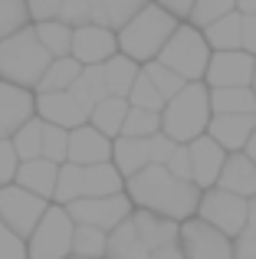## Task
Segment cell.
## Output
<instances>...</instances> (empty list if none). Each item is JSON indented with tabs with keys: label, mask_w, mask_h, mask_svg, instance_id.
<instances>
[{
	"label": "cell",
	"mask_w": 256,
	"mask_h": 259,
	"mask_svg": "<svg viewBox=\"0 0 256 259\" xmlns=\"http://www.w3.org/2000/svg\"><path fill=\"white\" fill-rule=\"evenodd\" d=\"M210 56H214V50L207 46L204 33L191 23H181L178 33L171 36V43L164 46V53L158 56V63L167 66L171 72H178L184 82H204Z\"/></svg>",
	"instance_id": "8992f818"
},
{
	"label": "cell",
	"mask_w": 256,
	"mask_h": 259,
	"mask_svg": "<svg viewBox=\"0 0 256 259\" xmlns=\"http://www.w3.org/2000/svg\"><path fill=\"white\" fill-rule=\"evenodd\" d=\"M33 30H36V39L43 43V50L50 53L53 59L72 56V39H76V30H72V26L59 23V20H50V23H36Z\"/></svg>",
	"instance_id": "f546056e"
},
{
	"label": "cell",
	"mask_w": 256,
	"mask_h": 259,
	"mask_svg": "<svg viewBox=\"0 0 256 259\" xmlns=\"http://www.w3.org/2000/svg\"><path fill=\"white\" fill-rule=\"evenodd\" d=\"M250 223H253V227H256V197H253V200H250Z\"/></svg>",
	"instance_id": "f907efd6"
},
{
	"label": "cell",
	"mask_w": 256,
	"mask_h": 259,
	"mask_svg": "<svg viewBox=\"0 0 256 259\" xmlns=\"http://www.w3.org/2000/svg\"><path fill=\"white\" fill-rule=\"evenodd\" d=\"M43 132H46V121L43 118H33L30 125H23L17 135H13V148H17L20 161H36L43 158Z\"/></svg>",
	"instance_id": "d6a6232c"
},
{
	"label": "cell",
	"mask_w": 256,
	"mask_h": 259,
	"mask_svg": "<svg viewBox=\"0 0 256 259\" xmlns=\"http://www.w3.org/2000/svg\"><path fill=\"white\" fill-rule=\"evenodd\" d=\"M141 72H145L148 79H151V85L158 89L161 95H164V102H171V99H178L181 92H184V79L178 76V72H171L167 69V66H161L158 59H154V63H148V66H141Z\"/></svg>",
	"instance_id": "d590c367"
},
{
	"label": "cell",
	"mask_w": 256,
	"mask_h": 259,
	"mask_svg": "<svg viewBox=\"0 0 256 259\" xmlns=\"http://www.w3.org/2000/svg\"><path fill=\"white\" fill-rule=\"evenodd\" d=\"M0 259H30V253H26V240H20L4 220H0Z\"/></svg>",
	"instance_id": "b9f144b4"
},
{
	"label": "cell",
	"mask_w": 256,
	"mask_h": 259,
	"mask_svg": "<svg viewBox=\"0 0 256 259\" xmlns=\"http://www.w3.org/2000/svg\"><path fill=\"white\" fill-rule=\"evenodd\" d=\"M20 154L17 148H13V141H0V187H10V184H17V174H20Z\"/></svg>",
	"instance_id": "60d3db41"
},
{
	"label": "cell",
	"mask_w": 256,
	"mask_h": 259,
	"mask_svg": "<svg viewBox=\"0 0 256 259\" xmlns=\"http://www.w3.org/2000/svg\"><path fill=\"white\" fill-rule=\"evenodd\" d=\"M105 246H109V233L92 230V227H76L72 256H79V259H105Z\"/></svg>",
	"instance_id": "e575fe53"
},
{
	"label": "cell",
	"mask_w": 256,
	"mask_h": 259,
	"mask_svg": "<svg viewBox=\"0 0 256 259\" xmlns=\"http://www.w3.org/2000/svg\"><path fill=\"white\" fill-rule=\"evenodd\" d=\"M204 39L214 53H233V50H243V13H230V17L217 20L214 26L204 30Z\"/></svg>",
	"instance_id": "cb8c5ba5"
},
{
	"label": "cell",
	"mask_w": 256,
	"mask_h": 259,
	"mask_svg": "<svg viewBox=\"0 0 256 259\" xmlns=\"http://www.w3.org/2000/svg\"><path fill=\"white\" fill-rule=\"evenodd\" d=\"M154 135H161V115L145 112V108H128L122 138H154Z\"/></svg>",
	"instance_id": "8d00e7d4"
},
{
	"label": "cell",
	"mask_w": 256,
	"mask_h": 259,
	"mask_svg": "<svg viewBox=\"0 0 256 259\" xmlns=\"http://www.w3.org/2000/svg\"><path fill=\"white\" fill-rule=\"evenodd\" d=\"M69 92L76 95V102L92 115L96 105H102L105 99H112V95H109V82H105V66H89V69H82L79 82L72 85Z\"/></svg>",
	"instance_id": "d4e9b609"
},
{
	"label": "cell",
	"mask_w": 256,
	"mask_h": 259,
	"mask_svg": "<svg viewBox=\"0 0 256 259\" xmlns=\"http://www.w3.org/2000/svg\"><path fill=\"white\" fill-rule=\"evenodd\" d=\"M230 13H237V0H197L191 10V20L187 23L197 26L200 33L207 30V26H214L217 20L230 17Z\"/></svg>",
	"instance_id": "836d02e7"
},
{
	"label": "cell",
	"mask_w": 256,
	"mask_h": 259,
	"mask_svg": "<svg viewBox=\"0 0 256 259\" xmlns=\"http://www.w3.org/2000/svg\"><path fill=\"white\" fill-rule=\"evenodd\" d=\"M148 256H151V253H148V246L141 243V236H138V230H135L132 220L109 233L105 259H148Z\"/></svg>",
	"instance_id": "83f0119b"
},
{
	"label": "cell",
	"mask_w": 256,
	"mask_h": 259,
	"mask_svg": "<svg viewBox=\"0 0 256 259\" xmlns=\"http://www.w3.org/2000/svg\"><path fill=\"white\" fill-rule=\"evenodd\" d=\"M214 121L210 108V89L204 82H187L178 99H171L161 112V135L174 141V145H194L204 138L207 128Z\"/></svg>",
	"instance_id": "7a4b0ae2"
},
{
	"label": "cell",
	"mask_w": 256,
	"mask_h": 259,
	"mask_svg": "<svg viewBox=\"0 0 256 259\" xmlns=\"http://www.w3.org/2000/svg\"><path fill=\"white\" fill-rule=\"evenodd\" d=\"M79 76H82V66H79L72 56L53 59V66H50V72L43 76V82H39L36 95H39V92H69V89L79 82Z\"/></svg>",
	"instance_id": "4dcf8cb0"
},
{
	"label": "cell",
	"mask_w": 256,
	"mask_h": 259,
	"mask_svg": "<svg viewBox=\"0 0 256 259\" xmlns=\"http://www.w3.org/2000/svg\"><path fill=\"white\" fill-rule=\"evenodd\" d=\"M50 207H53L50 200L17 187V184L0 187V220L13 230L20 240H30V236L36 233V227L43 223V217H46Z\"/></svg>",
	"instance_id": "9c48e42d"
},
{
	"label": "cell",
	"mask_w": 256,
	"mask_h": 259,
	"mask_svg": "<svg viewBox=\"0 0 256 259\" xmlns=\"http://www.w3.org/2000/svg\"><path fill=\"white\" fill-rule=\"evenodd\" d=\"M33 118H36V92L0 82V141L13 138Z\"/></svg>",
	"instance_id": "4fadbf2b"
},
{
	"label": "cell",
	"mask_w": 256,
	"mask_h": 259,
	"mask_svg": "<svg viewBox=\"0 0 256 259\" xmlns=\"http://www.w3.org/2000/svg\"><path fill=\"white\" fill-rule=\"evenodd\" d=\"M253 76H256V56H250L243 50L214 53L204 85L207 89H253Z\"/></svg>",
	"instance_id": "8fae6325"
},
{
	"label": "cell",
	"mask_w": 256,
	"mask_h": 259,
	"mask_svg": "<svg viewBox=\"0 0 256 259\" xmlns=\"http://www.w3.org/2000/svg\"><path fill=\"white\" fill-rule=\"evenodd\" d=\"M253 92H256V76H253Z\"/></svg>",
	"instance_id": "816d5d0a"
},
{
	"label": "cell",
	"mask_w": 256,
	"mask_h": 259,
	"mask_svg": "<svg viewBox=\"0 0 256 259\" xmlns=\"http://www.w3.org/2000/svg\"><path fill=\"white\" fill-rule=\"evenodd\" d=\"M151 0H92V23L122 33Z\"/></svg>",
	"instance_id": "7402d4cb"
},
{
	"label": "cell",
	"mask_w": 256,
	"mask_h": 259,
	"mask_svg": "<svg viewBox=\"0 0 256 259\" xmlns=\"http://www.w3.org/2000/svg\"><path fill=\"white\" fill-rule=\"evenodd\" d=\"M181 249H184V259H237L230 236L207 227L197 217L181 223Z\"/></svg>",
	"instance_id": "7c38bea8"
},
{
	"label": "cell",
	"mask_w": 256,
	"mask_h": 259,
	"mask_svg": "<svg viewBox=\"0 0 256 259\" xmlns=\"http://www.w3.org/2000/svg\"><path fill=\"white\" fill-rule=\"evenodd\" d=\"M243 53L256 56V17H243Z\"/></svg>",
	"instance_id": "7dc6e473"
},
{
	"label": "cell",
	"mask_w": 256,
	"mask_h": 259,
	"mask_svg": "<svg viewBox=\"0 0 256 259\" xmlns=\"http://www.w3.org/2000/svg\"><path fill=\"white\" fill-rule=\"evenodd\" d=\"M50 66H53V56L43 50L33 26L0 43V82L36 92L43 76L50 72Z\"/></svg>",
	"instance_id": "277c9868"
},
{
	"label": "cell",
	"mask_w": 256,
	"mask_h": 259,
	"mask_svg": "<svg viewBox=\"0 0 256 259\" xmlns=\"http://www.w3.org/2000/svg\"><path fill=\"white\" fill-rule=\"evenodd\" d=\"M43 158L53 161V164H59V167L69 161V132H66V128L46 125V132H43Z\"/></svg>",
	"instance_id": "f35d334b"
},
{
	"label": "cell",
	"mask_w": 256,
	"mask_h": 259,
	"mask_svg": "<svg viewBox=\"0 0 256 259\" xmlns=\"http://www.w3.org/2000/svg\"><path fill=\"white\" fill-rule=\"evenodd\" d=\"M187 148H191V181L197 184L200 190H214L220 184V174H224L230 154H227L210 135L197 138L194 145H187Z\"/></svg>",
	"instance_id": "2e32d148"
},
{
	"label": "cell",
	"mask_w": 256,
	"mask_h": 259,
	"mask_svg": "<svg viewBox=\"0 0 256 259\" xmlns=\"http://www.w3.org/2000/svg\"><path fill=\"white\" fill-rule=\"evenodd\" d=\"M56 20H59V23H66V26H72V30L89 26L92 23V0H63Z\"/></svg>",
	"instance_id": "ab89813d"
},
{
	"label": "cell",
	"mask_w": 256,
	"mask_h": 259,
	"mask_svg": "<svg viewBox=\"0 0 256 259\" xmlns=\"http://www.w3.org/2000/svg\"><path fill=\"white\" fill-rule=\"evenodd\" d=\"M132 223H135V230H138L141 243L148 246V253H154V249H161V246H171V243L181 240V223L164 220V217H158V213H148V210H135Z\"/></svg>",
	"instance_id": "44dd1931"
},
{
	"label": "cell",
	"mask_w": 256,
	"mask_h": 259,
	"mask_svg": "<svg viewBox=\"0 0 256 259\" xmlns=\"http://www.w3.org/2000/svg\"><path fill=\"white\" fill-rule=\"evenodd\" d=\"M237 10L243 17H256V0H237Z\"/></svg>",
	"instance_id": "c3c4849f"
},
{
	"label": "cell",
	"mask_w": 256,
	"mask_h": 259,
	"mask_svg": "<svg viewBox=\"0 0 256 259\" xmlns=\"http://www.w3.org/2000/svg\"><path fill=\"white\" fill-rule=\"evenodd\" d=\"M36 118H43L46 125L76 132V128L89 125L92 115L79 105L72 92H39L36 95Z\"/></svg>",
	"instance_id": "9a60e30c"
},
{
	"label": "cell",
	"mask_w": 256,
	"mask_h": 259,
	"mask_svg": "<svg viewBox=\"0 0 256 259\" xmlns=\"http://www.w3.org/2000/svg\"><path fill=\"white\" fill-rule=\"evenodd\" d=\"M151 4H158L164 13H171L178 23H187V20H191V10H194V4H197V0H151Z\"/></svg>",
	"instance_id": "bcb514c9"
},
{
	"label": "cell",
	"mask_w": 256,
	"mask_h": 259,
	"mask_svg": "<svg viewBox=\"0 0 256 259\" xmlns=\"http://www.w3.org/2000/svg\"><path fill=\"white\" fill-rule=\"evenodd\" d=\"M112 56H118V33L105 30V26H79L76 39H72V59H76L82 69L89 66H105Z\"/></svg>",
	"instance_id": "5bb4252c"
},
{
	"label": "cell",
	"mask_w": 256,
	"mask_h": 259,
	"mask_svg": "<svg viewBox=\"0 0 256 259\" xmlns=\"http://www.w3.org/2000/svg\"><path fill=\"white\" fill-rule=\"evenodd\" d=\"M30 26H33V17L26 0H0V43L30 30Z\"/></svg>",
	"instance_id": "1f68e13d"
},
{
	"label": "cell",
	"mask_w": 256,
	"mask_h": 259,
	"mask_svg": "<svg viewBox=\"0 0 256 259\" xmlns=\"http://www.w3.org/2000/svg\"><path fill=\"white\" fill-rule=\"evenodd\" d=\"M243 154H246V158H250L253 164H256V135L250 138V145H246V151H243Z\"/></svg>",
	"instance_id": "681fc988"
},
{
	"label": "cell",
	"mask_w": 256,
	"mask_h": 259,
	"mask_svg": "<svg viewBox=\"0 0 256 259\" xmlns=\"http://www.w3.org/2000/svg\"><path fill=\"white\" fill-rule=\"evenodd\" d=\"M197 220H204L207 227H214L224 236L237 240V236L246 230V223H250V200L233 197V194H227V190H220V187L204 190L200 207H197Z\"/></svg>",
	"instance_id": "ba28073f"
},
{
	"label": "cell",
	"mask_w": 256,
	"mask_h": 259,
	"mask_svg": "<svg viewBox=\"0 0 256 259\" xmlns=\"http://www.w3.org/2000/svg\"><path fill=\"white\" fill-rule=\"evenodd\" d=\"M138 76H141V66L135 63V59L122 56V53L105 63V82H109V95H112V99H125L128 102V95H132Z\"/></svg>",
	"instance_id": "484cf974"
},
{
	"label": "cell",
	"mask_w": 256,
	"mask_h": 259,
	"mask_svg": "<svg viewBox=\"0 0 256 259\" xmlns=\"http://www.w3.org/2000/svg\"><path fill=\"white\" fill-rule=\"evenodd\" d=\"M125 194L135 203V210H148L164 220L187 223L197 217L204 190L191 181H178L174 174H167V167H148V171L135 174L132 181H125Z\"/></svg>",
	"instance_id": "6da1fadb"
},
{
	"label": "cell",
	"mask_w": 256,
	"mask_h": 259,
	"mask_svg": "<svg viewBox=\"0 0 256 259\" xmlns=\"http://www.w3.org/2000/svg\"><path fill=\"white\" fill-rule=\"evenodd\" d=\"M72 240H76V223H72L69 210L53 203L43 223L36 227V233L26 240V253H30V259H69Z\"/></svg>",
	"instance_id": "52a82bcc"
},
{
	"label": "cell",
	"mask_w": 256,
	"mask_h": 259,
	"mask_svg": "<svg viewBox=\"0 0 256 259\" xmlns=\"http://www.w3.org/2000/svg\"><path fill=\"white\" fill-rule=\"evenodd\" d=\"M66 210H69L76 227H92L102 230V233H112V230L132 220L135 203L128 200V194H115V197H96V200H76Z\"/></svg>",
	"instance_id": "30bf717a"
},
{
	"label": "cell",
	"mask_w": 256,
	"mask_h": 259,
	"mask_svg": "<svg viewBox=\"0 0 256 259\" xmlns=\"http://www.w3.org/2000/svg\"><path fill=\"white\" fill-rule=\"evenodd\" d=\"M17 187H23V190H30V194L53 203L56 200V187H59V164H53L46 158L23 161L20 174H17Z\"/></svg>",
	"instance_id": "ffe728a7"
},
{
	"label": "cell",
	"mask_w": 256,
	"mask_h": 259,
	"mask_svg": "<svg viewBox=\"0 0 256 259\" xmlns=\"http://www.w3.org/2000/svg\"><path fill=\"white\" fill-rule=\"evenodd\" d=\"M26 7H30L33 26H36V23H50V20H56L63 0H26Z\"/></svg>",
	"instance_id": "ee69618b"
},
{
	"label": "cell",
	"mask_w": 256,
	"mask_h": 259,
	"mask_svg": "<svg viewBox=\"0 0 256 259\" xmlns=\"http://www.w3.org/2000/svg\"><path fill=\"white\" fill-rule=\"evenodd\" d=\"M112 151H115V141L96 132L92 125H82L76 132H69V161L66 164H79V167L112 164Z\"/></svg>",
	"instance_id": "e0dca14e"
},
{
	"label": "cell",
	"mask_w": 256,
	"mask_h": 259,
	"mask_svg": "<svg viewBox=\"0 0 256 259\" xmlns=\"http://www.w3.org/2000/svg\"><path fill=\"white\" fill-rule=\"evenodd\" d=\"M112 164L118 167V174H122L125 181H132L135 174L154 167V145H151V138H115Z\"/></svg>",
	"instance_id": "d6986e66"
},
{
	"label": "cell",
	"mask_w": 256,
	"mask_h": 259,
	"mask_svg": "<svg viewBox=\"0 0 256 259\" xmlns=\"http://www.w3.org/2000/svg\"><path fill=\"white\" fill-rule=\"evenodd\" d=\"M115 194H125V177L118 174L115 164H99V167L63 164L53 203L69 207L76 200H96V197H115Z\"/></svg>",
	"instance_id": "5b68a950"
},
{
	"label": "cell",
	"mask_w": 256,
	"mask_h": 259,
	"mask_svg": "<svg viewBox=\"0 0 256 259\" xmlns=\"http://www.w3.org/2000/svg\"><path fill=\"white\" fill-rule=\"evenodd\" d=\"M178 20L171 13H164L158 4H148L132 23L118 33V53L128 59H135L138 66H148L164 53V46L171 43V36L178 33Z\"/></svg>",
	"instance_id": "3957f363"
},
{
	"label": "cell",
	"mask_w": 256,
	"mask_h": 259,
	"mask_svg": "<svg viewBox=\"0 0 256 259\" xmlns=\"http://www.w3.org/2000/svg\"><path fill=\"white\" fill-rule=\"evenodd\" d=\"M207 135L227 154H240V151H246L250 138L256 135V115H214Z\"/></svg>",
	"instance_id": "ac0fdd59"
},
{
	"label": "cell",
	"mask_w": 256,
	"mask_h": 259,
	"mask_svg": "<svg viewBox=\"0 0 256 259\" xmlns=\"http://www.w3.org/2000/svg\"><path fill=\"white\" fill-rule=\"evenodd\" d=\"M69 259H79V256H69Z\"/></svg>",
	"instance_id": "f5cc1de1"
},
{
	"label": "cell",
	"mask_w": 256,
	"mask_h": 259,
	"mask_svg": "<svg viewBox=\"0 0 256 259\" xmlns=\"http://www.w3.org/2000/svg\"><path fill=\"white\" fill-rule=\"evenodd\" d=\"M164 167H167V174H174L178 181H191V148H187V145H178V151L171 154V161H167Z\"/></svg>",
	"instance_id": "7bdbcfd3"
},
{
	"label": "cell",
	"mask_w": 256,
	"mask_h": 259,
	"mask_svg": "<svg viewBox=\"0 0 256 259\" xmlns=\"http://www.w3.org/2000/svg\"><path fill=\"white\" fill-rule=\"evenodd\" d=\"M128 102L125 99H105L102 105H96L92 108V118H89V125L96 128V132H102L105 138H122V132H125V118H128Z\"/></svg>",
	"instance_id": "4316f807"
},
{
	"label": "cell",
	"mask_w": 256,
	"mask_h": 259,
	"mask_svg": "<svg viewBox=\"0 0 256 259\" xmlns=\"http://www.w3.org/2000/svg\"><path fill=\"white\" fill-rule=\"evenodd\" d=\"M217 187L227 190V194H233V197L253 200V197H256V164L246 158L243 151H240V154H230Z\"/></svg>",
	"instance_id": "603a6c76"
},
{
	"label": "cell",
	"mask_w": 256,
	"mask_h": 259,
	"mask_svg": "<svg viewBox=\"0 0 256 259\" xmlns=\"http://www.w3.org/2000/svg\"><path fill=\"white\" fill-rule=\"evenodd\" d=\"M233 256L237 259H256V227L246 223V230L233 240Z\"/></svg>",
	"instance_id": "f6af8a7d"
},
{
	"label": "cell",
	"mask_w": 256,
	"mask_h": 259,
	"mask_svg": "<svg viewBox=\"0 0 256 259\" xmlns=\"http://www.w3.org/2000/svg\"><path fill=\"white\" fill-rule=\"evenodd\" d=\"M128 105L132 108H145V112H164V95L158 92V89L151 85V79L145 76V72H141L138 76V82H135V89H132V95H128Z\"/></svg>",
	"instance_id": "74e56055"
},
{
	"label": "cell",
	"mask_w": 256,
	"mask_h": 259,
	"mask_svg": "<svg viewBox=\"0 0 256 259\" xmlns=\"http://www.w3.org/2000/svg\"><path fill=\"white\" fill-rule=\"evenodd\" d=\"M214 115H256L253 89H210Z\"/></svg>",
	"instance_id": "f1b7e54d"
}]
</instances>
